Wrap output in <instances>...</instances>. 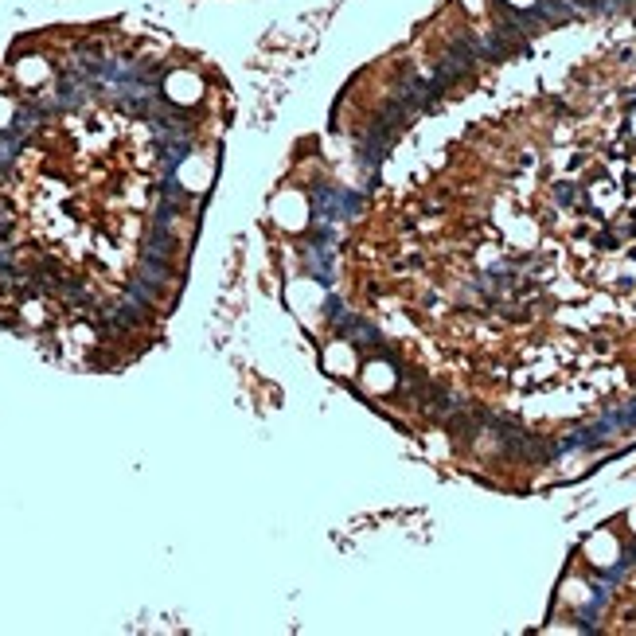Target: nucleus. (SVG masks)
<instances>
[{"mask_svg": "<svg viewBox=\"0 0 636 636\" xmlns=\"http://www.w3.org/2000/svg\"><path fill=\"white\" fill-rule=\"evenodd\" d=\"M164 55L83 39L47 86L0 83V328L71 367L137 360L180 300L219 121Z\"/></svg>", "mask_w": 636, "mask_h": 636, "instance_id": "f257e3e1", "label": "nucleus"}]
</instances>
